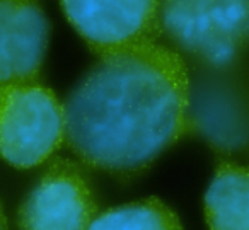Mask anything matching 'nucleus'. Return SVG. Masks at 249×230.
Returning <instances> with one entry per match:
<instances>
[{"mask_svg":"<svg viewBox=\"0 0 249 230\" xmlns=\"http://www.w3.org/2000/svg\"><path fill=\"white\" fill-rule=\"evenodd\" d=\"M48 39L41 0H0V86L39 82Z\"/></svg>","mask_w":249,"mask_h":230,"instance_id":"423d86ee","label":"nucleus"},{"mask_svg":"<svg viewBox=\"0 0 249 230\" xmlns=\"http://www.w3.org/2000/svg\"><path fill=\"white\" fill-rule=\"evenodd\" d=\"M203 205L208 230H249V169L220 162Z\"/></svg>","mask_w":249,"mask_h":230,"instance_id":"6e6552de","label":"nucleus"},{"mask_svg":"<svg viewBox=\"0 0 249 230\" xmlns=\"http://www.w3.org/2000/svg\"><path fill=\"white\" fill-rule=\"evenodd\" d=\"M65 142V104L39 82L0 86V157L16 169L46 162Z\"/></svg>","mask_w":249,"mask_h":230,"instance_id":"7ed1b4c3","label":"nucleus"},{"mask_svg":"<svg viewBox=\"0 0 249 230\" xmlns=\"http://www.w3.org/2000/svg\"><path fill=\"white\" fill-rule=\"evenodd\" d=\"M181 53L142 43L97 62L65 99V142L82 164L130 181L193 133Z\"/></svg>","mask_w":249,"mask_h":230,"instance_id":"f257e3e1","label":"nucleus"},{"mask_svg":"<svg viewBox=\"0 0 249 230\" xmlns=\"http://www.w3.org/2000/svg\"><path fill=\"white\" fill-rule=\"evenodd\" d=\"M97 201L77 164L56 159L18 210L21 230H89Z\"/></svg>","mask_w":249,"mask_h":230,"instance_id":"39448f33","label":"nucleus"},{"mask_svg":"<svg viewBox=\"0 0 249 230\" xmlns=\"http://www.w3.org/2000/svg\"><path fill=\"white\" fill-rule=\"evenodd\" d=\"M89 230H184L181 220L159 198H145L99 213Z\"/></svg>","mask_w":249,"mask_h":230,"instance_id":"1a4fd4ad","label":"nucleus"},{"mask_svg":"<svg viewBox=\"0 0 249 230\" xmlns=\"http://www.w3.org/2000/svg\"><path fill=\"white\" fill-rule=\"evenodd\" d=\"M0 230H9L7 216H5V212H4V206H2V203H0Z\"/></svg>","mask_w":249,"mask_h":230,"instance_id":"9d476101","label":"nucleus"},{"mask_svg":"<svg viewBox=\"0 0 249 230\" xmlns=\"http://www.w3.org/2000/svg\"><path fill=\"white\" fill-rule=\"evenodd\" d=\"M160 28L184 55L224 70L249 46V0H160Z\"/></svg>","mask_w":249,"mask_h":230,"instance_id":"f03ea898","label":"nucleus"},{"mask_svg":"<svg viewBox=\"0 0 249 230\" xmlns=\"http://www.w3.org/2000/svg\"><path fill=\"white\" fill-rule=\"evenodd\" d=\"M62 11L97 56L154 43L160 35V0H60Z\"/></svg>","mask_w":249,"mask_h":230,"instance_id":"20e7f679","label":"nucleus"},{"mask_svg":"<svg viewBox=\"0 0 249 230\" xmlns=\"http://www.w3.org/2000/svg\"><path fill=\"white\" fill-rule=\"evenodd\" d=\"M190 116L193 133H200L222 154L249 145V99L234 82L224 79L201 82L191 94Z\"/></svg>","mask_w":249,"mask_h":230,"instance_id":"0eeeda50","label":"nucleus"}]
</instances>
